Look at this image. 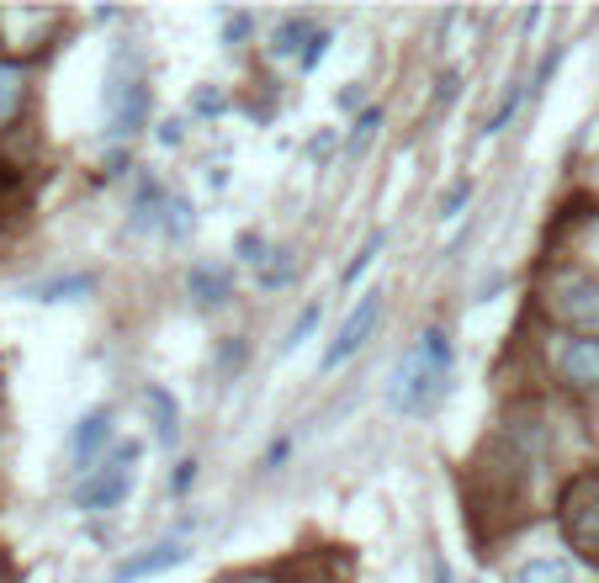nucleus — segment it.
Wrapping results in <instances>:
<instances>
[{
	"label": "nucleus",
	"instance_id": "obj_1",
	"mask_svg": "<svg viewBox=\"0 0 599 583\" xmlns=\"http://www.w3.org/2000/svg\"><path fill=\"white\" fill-rule=\"evenodd\" d=\"M446 382H451V345H446L440 329H430V335L398 361L393 382H387V403L404 409V413H425L440 403Z\"/></svg>",
	"mask_w": 599,
	"mask_h": 583
},
{
	"label": "nucleus",
	"instance_id": "obj_2",
	"mask_svg": "<svg viewBox=\"0 0 599 583\" xmlns=\"http://www.w3.org/2000/svg\"><path fill=\"white\" fill-rule=\"evenodd\" d=\"M139 467V440H128V446H118L106 462L85 478V483L74 488V510H112V504H122L128 499V488H133V472Z\"/></svg>",
	"mask_w": 599,
	"mask_h": 583
},
{
	"label": "nucleus",
	"instance_id": "obj_3",
	"mask_svg": "<svg viewBox=\"0 0 599 583\" xmlns=\"http://www.w3.org/2000/svg\"><path fill=\"white\" fill-rule=\"evenodd\" d=\"M562 531L589 562H599V472L578 478L568 493H562Z\"/></svg>",
	"mask_w": 599,
	"mask_h": 583
},
{
	"label": "nucleus",
	"instance_id": "obj_4",
	"mask_svg": "<svg viewBox=\"0 0 599 583\" xmlns=\"http://www.w3.org/2000/svg\"><path fill=\"white\" fill-rule=\"evenodd\" d=\"M149 117V85L144 74L133 70L128 80H122V70L112 64V74H106V122H112V133H133L139 122Z\"/></svg>",
	"mask_w": 599,
	"mask_h": 583
},
{
	"label": "nucleus",
	"instance_id": "obj_5",
	"mask_svg": "<svg viewBox=\"0 0 599 583\" xmlns=\"http://www.w3.org/2000/svg\"><path fill=\"white\" fill-rule=\"evenodd\" d=\"M551 314L578 324V329H595L599 324V276H562L557 287H551Z\"/></svg>",
	"mask_w": 599,
	"mask_h": 583
},
{
	"label": "nucleus",
	"instance_id": "obj_6",
	"mask_svg": "<svg viewBox=\"0 0 599 583\" xmlns=\"http://www.w3.org/2000/svg\"><path fill=\"white\" fill-rule=\"evenodd\" d=\"M377 318H383V292H372V297H361L356 308H351V318H345V329H339L335 340H329V350H324V371H335L339 361H351L361 345H366V335L377 329Z\"/></svg>",
	"mask_w": 599,
	"mask_h": 583
},
{
	"label": "nucleus",
	"instance_id": "obj_7",
	"mask_svg": "<svg viewBox=\"0 0 599 583\" xmlns=\"http://www.w3.org/2000/svg\"><path fill=\"white\" fill-rule=\"evenodd\" d=\"M186 558H192V552H186L181 541H160V546H149L144 558L122 562L118 573H112V583H133V579H149V573H165V567H181Z\"/></svg>",
	"mask_w": 599,
	"mask_h": 583
},
{
	"label": "nucleus",
	"instance_id": "obj_8",
	"mask_svg": "<svg viewBox=\"0 0 599 583\" xmlns=\"http://www.w3.org/2000/svg\"><path fill=\"white\" fill-rule=\"evenodd\" d=\"M106 436H112V413H106V409H91L85 419H80V425H74L70 457H74L80 467H85V462H91V457L101 451V446H106Z\"/></svg>",
	"mask_w": 599,
	"mask_h": 583
},
{
	"label": "nucleus",
	"instance_id": "obj_9",
	"mask_svg": "<svg viewBox=\"0 0 599 583\" xmlns=\"http://www.w3.org/2000/svg\"><path fill=\"white\" fill-rule=\"evenodd\" d=\"M562 377H568V382H578V388L599 382V340L568 345V356H562Z\"/></svg>",
	"mask_w": 599,
	"mask_h": 583
},
{
	"label": "nucleus",
	"instance_id": "obj_10",
	"mask_svg": "<svg viewBox=\"0 0 599 583\" xmlns=\"http://www.w3.org/2000/svg\"><path fill=\"white\" fill-rule=\"evenodd\" d=\"M515 583H573V567L557 562V558H536V562H526V567L515 573Z\"/></svg>",
	"mask_w": 599,
	"mask_h": 583
},
{
	"label": "nucleus",
	"instance_id": "obj_11",
	"mask_svg": "<svg viewBox=\"0 0 599 583\" xmlns=\"http://www.w3.org/2000/svg\"><path fill=\"white\" fill-rule=\"evenodd\" d=\"M192 297L196 303H223V297H229V270L196 266L192 270Z\"/></svg>",
	"mask_w": 599,
	"mask_h": 583
},
{
	"label": "nucleus",
	"instance_id": "obj_12",
	"mask_svg": "<svg viewBox=\"0 0 599 583\" xmlns=\"http://www.w3.org/2000/svg\"><path fill=\"white\" fill-rule=\"evenodd\" d=\"M144 398H149V409H154V419H160L154 430H160V440H165V446H170V440L181 436V425H175V419H181V409H175V398H165V392H160V388H149Z\"/></svg>",
	"mask_w": 599,
	"mask_h": 583
},
{
	"label": "nucleus",
	"instance_id": "obj_13",
	"mask_svg": "<svg viewBox=\"0 0 599 583\" xmlns=\"http://www.w3.org/2000/svg\"><path fill=\"white\" fill-rule=\"evenodd\" d=\"M303 38H313L308 22H303V17H287V22L276 27V43H271V53H276V59H292V53L303 49Z\"/></svg>",
	"mask_w": 599,
	"mask_h": 583
},
{
	"label": "nucleus",
	"instance_id": "obj_14",
	"mask_svg": "<svg viewBox=\"0 0 599 583\" xmlns=\"http://www.w3.org/2000/svg\"><path fill=\"white\" fill-rule=\"evenodd\" d=\"M91 282L85 276H70V282H43V287H32L27 297H38V303H64V297H85Z\"/></svg>",
	"mask_w": 599,
	"mask_h": 583
},
{
	"label": "nucleus",
	"instance_id": "obj_15",
	"mask_svg": "<svg viewBox=\"0 0 599 583\" xmlns=\"http://www.w3.org/2000/svg\"><path fill=\"white\" fill-rule=\"evenodd\" d=\"M165 234L170 239H186V234H192V207H186L181 196H170L165 202Z\"/></svg>",
	"mask_w": 599,
	"mask_h": 583
},
{
	"label": "nucleus",
	"instance_id": "obj_16",
	"mask_svg": "<svg viewBox=\"0 0 599 583\" xmlns=\"http://www.w3.org/2000/svg\"><path fill=\"white\" fill-rule=\"evenodd\" d=\"M17 101H22V74H17V70H6V64H0V122L11 117V112H17Z\"/></svg>",
	"mask_w": 599,
	"mask_h": 583
},
{
	"label": "nucleus",
	"instance_id": "obj_17",
	"mask_svg": "<svg viewBox=\"0 0 599 583\" xmlns=\"http://www.w3.org/2000/svg\"><path fill=\"white\" fill-rule=\"evenodd\" d=\"M377 122H383V112H361V117H356V127H351V144H345V154H351V160H356L361 149L372 144V127H377Z\"/></svg>",
	"mask_w": 599,
	"mask_h": 583
},
{
	"label": "nucleus",
	"instance_id": "obj_18",
	"mask_svg": "<svg viewBox=\"0 0 599 583\" xmlns=\"http://www.w3.org/2000/svg\"><path fill=\"white\" fill-rule=\"evenodd\" d=\"M17 207H22V181L0 165V218H6V213H17Z\"/></svg>",
	"mask_w": 599,
	"mask_h": 583
},
{
	"label": "nucleus",
	"instance_id": "obj_19",
	"mask_svg": "<svg viewBox=\"0 0 599 583\" xmlns=\"http://www.w3.org/2000/svg\"><path fill=\"white\" fill-rule=\"evenodd\" d=\"M515 106H520V85H509V96L499 101V112L488 117V127H483V133H504V122L515 117Z\"/></svg>",
	"mask_w": 599,
	"mask_h": 583
},
{
	"label": "nucleus",
	"instance_id": "obj_20",
	"mask_svg": "<svg viewBox=\"0 0 599 583\" xmlns=\"http://www.w3.org/2000/svg\"><path fill=\"white\" fill-rule=\"evenodd\" d=\"M467 196H473V181H456L451 192L440 196V218H456V213H461V202H467Z\"/></svg>",
	"mask_w": 599,
	"mask_h": 583
},
{
	"label": "nucleus",
	"instance_id": "obj_21",
	"mask_svg": "<svg viewBox=\"0 0 599 583\" xmlns=\"http://www.w3.org/2000/svg\"><path fill=\"white\" fill-rule=\"evenodd\" d=\"M377 249H383V234H372V239L361 244V255H356V260H351V270H345V282H356L361 270L372 266V255H377Z\"/></svg>",
	"mask_w": 599,
	"mask_h": 583
},
{
	"label": "nucleus",
	"instance_id": "obj_22",
	"mask_svg": "<svg viewBox=\"0 0 599 583\" xmlns=\"http://www.w3.org/2000/svg\"><path fill=\"white\" fill-rule=\"evenodd\" d=\"M313 324H318V308H308V314H303V318H297V324L287 329V350H297V345L308 340V335H313Z\"/></svg>",
	"mask_w": 599,
	"mask_h": 583
},
{
	"label": "nucleus",
	"instance_id": "obj_23",
	"mask_svg": "<svg viewBox=\"0 0 599 583\" xmlns=\"http://www.w3.org/2000/svg\"><path fill=\"white\" fill-rule=\"evenodd\" d=\"M324 49H329V32H313L308 49H303V70H313V64L324 59Z\"/></svg>",
	"mask_w": 599,
	"mask_h": 583
},
{
	"label": "nucleus",
	"instance_id": "obj_24",
	"mask_svg": "<svg viewBox=\"0 0 599 583\" xmlns=\"http://www.w3.org/2000/svg\"><path fill=\"white\" fill-rule=\"evenodd\" d=\"M261 249H265L261 234H240V255H244V260H265Z\"/></svg>",
	"mask_w": 599,
	"mask_h": 583
},
{
	"label": "nucleus",
	"instance_id": "obj_25",
	"mask_svg": "<svg viewBox=\"0 0 599 583\" xmlns=\"http://www.w3.org/2000/svg\"><path fill=\"white\" fill-rule=\"evenodd\" d=\"M160 144H165V149L181 144V122H165V127H160Z\"/></svg>",
	"mask_w": 599,
	"mask_h": 583
},
{
	"label": "nucleus",
	"instance_id": "obj_26",
	"mask_svg": "<svg viewBox=\"0 0 599 583\" xmlns=\"http://www.w3.org/2000/svg\"><path fill=\"white\" fill-rule=\"evenodd\" d=\"M196 106H202V112H223V96H217V91H202V96H196Z\"/></svg>",
	"mask_w": 599,
	"mask_h": 583
},
{
	"label": "nucleus",
	"instance_id": "obj_27",
	"mask_svg": "<svg viewBox=\"0 0 599 583\" xmlns=\"http://www.w3.org/2000/svg\"><path fill=\"white\" fill-rule=\"evenodd\" d=\"M451 96H456V70L440 80V96H435V101H451Z\"/></svg>",
	"mask_w": 599,
	"mask_h": 583
}]
</instances>
